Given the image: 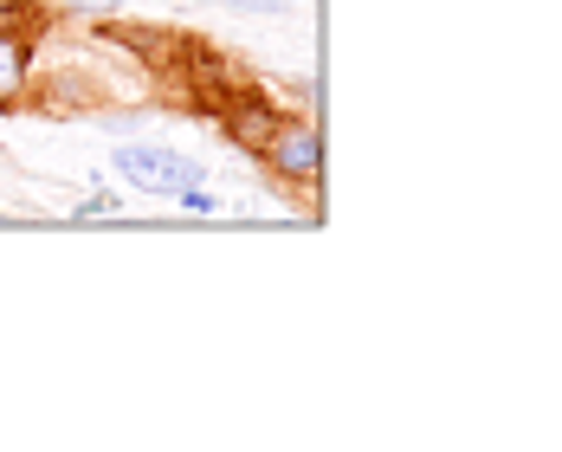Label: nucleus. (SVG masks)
<instances>
[{"label":"nucleus","mask_w":562,"mask_h":452,"mask_svg":"<svg viewBox=\"0 0 562 452\" xmlns=\"http://www.w3.org/2000/svg\"><path fill=\"white\" fill-rule=\"evenodd\" d=\"M116 174L130 181V188H143V194H181L188 181H201V162L194 156H181V149H149V143H123L111 149Z\"/></svg>","instance_id":"1"},{"label":"nucleus","mask_w":562,"mask_h":452,"mask_svg":"<svg viewBox=\"0 0 562 452\" xmlns=\"http://www.w3.org/2000/svg\"><path fill=\"white\" fill-rule=\"evenodd\" d=\"M279 181H297V188H317V174H324V136H317V123L311 116H297V123H284L266 136V149H259Z\"/></svg>","instance_id":"2"},{"label":"nucleus","mask_w":562,"mask_h":452,"mask_svg":"<svg viewBox=\"0 0 562 452\" xmlns=\"http://www.w3.org/2000/svg\"><path fill=\"white\" fill-rule=\"evenodd\" d=\"M272 129H279V104H272V98H239V104H226V136H233L239 149H266Z\"/></svg>","instance_id":"3"},{"label":"nucleus","mask_w":562,"mask_h":452,"mask_svg":"<svg viewBox=\"0 0 562 452\" xmlns=\"http://www.w3.org/2000/svg\"><path fill=\"white\" fill-rule=\"evenodd\" d=\"M26 78H33V39L0 26V111L26 98Z\"/></svg>","instance_id":"4"},{"label":"nucleus","mask_w":562,"mask_h":452,"mask_svg":"<svg viewBox=\"0 0 562 452\" xmlns=\"http://www.w3.org/2000/svg\"><path fill=\"white\" fill-rule=\"evenodd\" d=\"M175 201H181V207H188V214H214V207H221V201H214V194H207V188H201V181H188V188H181V194H175Z\"/></svg>","instance_id":"5"},{"label":"nucleus","mask_w":562,"mask_h":452,"mask_svg":"<svg viewBox=\"0 0 562 452\" xmlns=\"http://www.w3.org/2000/svg\"><path fill=\"white\" fill-rule=\"evenodd\" d=\"M123 201L116 194H91V201H78V221H104V214H116Z\"/></svg>","instance_id":"6"},{"label":"nucleus","mask_w":562,"mask_h":452,"mask_svg":"<svg viewBox=\"0 0 562 452\" xmlns=\"http://www.w3.org/2000/svg\"><path fill=\"white\" fill-rule=\"evenodd\" d=\"M221 7H233V13H284L291 0H221Z\"/></svg>","instance_id":"7"},{"label":"nucleus","mask_w":562,"mask_h":452,"mask_svg":"<svg viewBox=\"0 0 562 452\" xmlns=\"http://www.w3.org/2000/svg\"><path fill=\"white\" fill-rule=\"evenodd\" d=\"M78 7H123V0H78Z\"/></svg>","instance_id":"8"}]
</instances>
